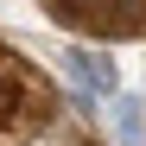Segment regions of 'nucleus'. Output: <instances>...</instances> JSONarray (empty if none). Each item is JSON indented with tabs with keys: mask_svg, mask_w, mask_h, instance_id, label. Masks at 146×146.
<instances>
[{
	"mask_svg": "<svg viewBox=\"0 0 146 146\" xmlns=\"http://www.w3.org/2000/svg\"><path fill=\"white\" fill-rule=\"evenodd\" d=\"M114 133H121V146H140V102L133 95L114 102Z\"/></svg>",
	"mask_w": 146,
	"mask_h": 146,
	"instance_id": "4",
	"label": "nucleus"
},
{
	"mask_svg": "<svg viewBox=\"0 0 146 146\" xmlns=\"http://www.w3.org/2000/svg\"><path fill=\"white\" fill-rule=\"evenodd\" d=\"M64 26H83L95 38H140L146 32V0H44Z\"/></svg>",
	"mask_w": 146,
	"mask_h": 146,
	"instance_id": "2",
	"label": "nucleus"
},
{
	"mask_svg": "<svg viewBox=\"0 0 146 146\" xmlns=\"http://www.w3.org/2000/svg\"><path fill=\"white\" fill-rule=\"evenodd\" d=\"M51 121V83L38 76L26 57L0 64V133H32Z\"/></svg>",
	"mask_w": 146,
	"mask_h": 146,
	"instance_id": "1",
	"label": "nucleus"
},
{
	"mask_svg": "<svg viewBox=\"0 0 146 146\" xmlns=\"http://www.w3.org/2000/svg\"><path fill=\"white\" fill-rule=\"evenodd\" d=\"M64 70H70V83H76L83 95H114L121 89V70L108 64V51H95V44H70Z\"/></svg>",
	"mask_w": 146,
	"mask_h": 146,
	"instance_id": "3",
	"label": "nucleus"
}]
</instances>
